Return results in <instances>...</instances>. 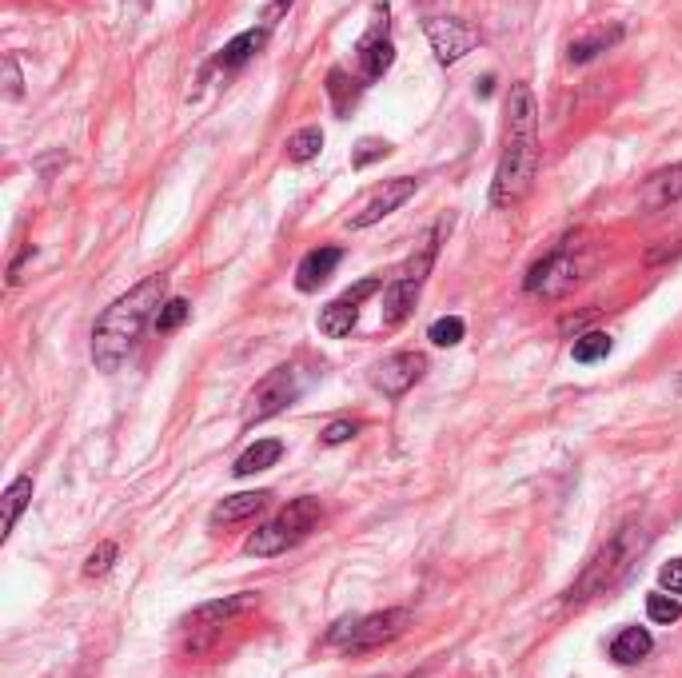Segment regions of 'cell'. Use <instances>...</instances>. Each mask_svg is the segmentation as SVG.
Returning <instances> with one entry per match:
<instances>
[{
    "label": "cell",
    "mask_w": 682,
    "mask_h": 678,
    "mask_svg": "<svg viewBox=\"0 0 682 678\" xmlns=\"http://www.w3.org/2000/svg\"><path fill=\"white\" fill-rule=\"evenodd\" d=\"M539 172V108L527 84L511 88L507 100V132H503V156L495 168V184H491V204L495 208H515Z\"/></svg>",
    "instance_id": "1"
},
{
    "label": "cell",
    "mask_w": 682,
    "mask_h": 678,
    "mask_svg": "<svg viewBox=\"0 0 682 678\" xmlns=\"http://www.w3.org/2000/svg\"><path fill=\"white\" fill-rule=\"evenodd\" d=\"M164 292H168V280H164V276H148V280H140L128 296L112 300V304L100 312V320H96V328H92V363H96L100 371H116V367L132 355V347L140 343L148 320L160 316Z\"/></svg>",
    "instance_id": "2"
},
{
    "label": "cell",
    "mask_w": 682,
    "mask_h": 678,
    "mask_svg": "<svg viewBox=\"0 0 682 678\" xmlns=\"http://www.w3.org/2000/svg\"><path fill=\"white\" fill-rule=\"evenodd\" d=\"M439 236H443V228H431L427 240L407 256V264H403V268L391 276V284L383 288V308H379V316H383L387 328H395V324H403V320L411 316V308H415V300H419V292H423V280L431 276V264H435V252H439Z\"/></svg>",
    "instance_id": "3"
},
{
    "label": "cell",
    "mask_w": 682,
    "mask_h": 678,
    "mask_svg": "<svg viewBox=\"0 0 682 678\" xmlns=\"http://www.w3.org/2000/svg\"><path fill=\"white\" fill-rule=\"evenodd\" d=\"M643 551V531H635V527H623L591 563H587V571H583V579L571 587V595H567V603H583V599H591V595H599V591H607V587H615L627 571H631V559Z\"/></svg>",
    "instance_id": "4"
},
{
    "label": "cell",
    "mask_w": 682,
    "mask_h": 678,
    "mask_svg": "<svg viewBox=\"0 0 682 678\" xmlns=\"http://www.w3.org/2000/svg\"><path fill=\"white\" fill-rule=\"evenodd\" d=\"M411 623V611L403 607H391V611H375V615H363V619H340L332 631H328V643L343 647V651H371V647H383L391 639H399Z\"/></svg>",
    "instance_id": "5"
},
{
    "label": "cell",
    "mask_w": 682,
    "mask_h": 678,
    "mask_svg": "<svg viewBox=\"0 0 682 678\" xmlns=\"http://www.w3.org/2000/svg\"><path fill=\"white\" fill-rule=\"evenodd\" d=\"M579 280H583V260L575 256V248H571V244H559L555 252H547V256H543V260L527 272L523 288H527L531 296L559 300V296H567Z\"/></svg>",
    "instance_id": "6"
},
{
    "label": "cell",
    "mask_w": 682,
    "mask_h": 678,
    "mask_svg": "<svg viewBox=\"0 0 682 678\" xmlns=\"http://www.w3.org/2000/svg\"><path fill=\"white\" fill-rule=\"evenodd\" d=\"M300 391H304L300 367H276V371H268V375L256 383V391L248 395L244 427H252V423H264V419L280 415L288 403H296V399H300Z\"/></svg>",
    "instance_id": "7"
},
{
    "label": "cell",
    "mask_w": 682,
    "mask_h": 678,
    "mask_svg": "<svg viewBox=\"0 0 682 678\" xmlns=\"http://www.w3.org/2000/svg\"><path fill=\"white\" fill-rule=\"evenodd\" d=\"M423 32H427L431 52H435L439 64H455L471 48H479V32L467 20H459V16H427L423 20Z\"/></svg>",
    "instance_id": "8"
},
{
    "label": "cell",
    "mask_w": 682,
    "mask_h": 678,
    "mask_svg": "<svg viewBox=\"0 0 682 678\" xmlns=\"http://www.w3.org/2000/svg\"><path fill=\"white\" fill-rule=\"evenodd\" d=\"M415 188H419V180H411V176L383 180L375 192H367V196H363V204L347 216V224H351V228H371V224H379V220H383V216H391L399 204H407V200L415 196Z\"/></svg>",
    "instance_id": "9"
},
{
    "label": "cell",
    "mask_w": 682,
    "mask_h": 678,
    "mask_svg": "<svg viewBox=\"0 0 682 678\" xmlns=\"http://www.w3.org/2000/svg\"><path fill=\"white\" fill-rule=\"evenodd\" d=\"M383 288V280H359L355 288H347L343 296H336L324 312H320V332L328 339H343V336H351V328H355V320H359V304L363 300H371L375 292Z\"/></svg>",
    "instance_id": "10"
},
{
    "label": "cell",
    "mask_w": 682,
    "mask_h": 678,
    "mask_svg": "<svg viewBox=\"0 0 682 678\" xmlns=\"http://www.w3.org/2000/svg\"><path fill=\"white\" fill-rule=\"evenodd\" d=\"M355 60H359V72L363 80H379L391 64H395V44L387 40V4H375V20H371V32L355 44Z\"/></svg>",
    "instance_id": "11"
},
{
    "label": "cell",
    "mask_w": 682,
    "mask_h": 678,
    "mask_svg": "<svg viewBox=\"0 0 682 678\" xmlns=\"http://www.w3.org/2000/svg\"><path fill=\"white\" fill-rule=\"evenodd\" d=\"M423 371H427V355H419V351H395V355H387L375 367V387L383 395H403V391H411L423 379Z\"/></svg>",
    "instance_id": "12"
},
{
    "label": "cell",
    "mask_w": 682,
    "mask_h": 678,
    "mask_svg": "<svg viewBox=\"0 0 682 678\" xmlns=\"http://www.w3.org/2000/svg\"><path fill=\"white\" fill-rule=\"evenodd\" d=\"M320 519H324V511H320V499H292L272 523H276V531H284V539L296 547L300 539H308L316 527H320Z\"/></svg>",
    "instance_id": "13"
},
{
    "label": "cell",
    "mask_w": 682,
    "mask_h": 678,
    "mask_svg": "<svg viewBox=\"0 0 682 678\" xmlns=\"http://www.w3.org/2000/svg\"><path fill=\"white\" fill-rule=\"evenodd\" d=\"M248 607H256V595H252V591H240V595H228V599H216V603H204V607H196V611L184 619V627H188V631L224 627L232 615H240V611H248Z\"/></svg>",
    "instance_id": "14"
},
{
    "label": "cell",
    "mask_w": 682,
    "mask_h": 678,
    "mask_svg": "<svg viewBox=\"0 0 682 678\" xmlns=\"http://www.w3.org/2000/svg\"><path fill=\"white\" fill-rule=\"evenodd\" d=\"M340 260H343V252L340 248H332V244L308 252V256L300 260V268H296V288H300V292H316L320 284L332 280V272H336Z\"/></svg>",
    "instance_id": "15"
},
{
    "label": "cell",
    "mask_w": 682,
    "mask_h": 678,
    "mask_svg": "<svg viewBox=\"0 0 682 678\" xmlns=\"http://www.w3.org/2000/svg\"><path fill=\"white\" fill-rule=\"evenodd\" d=\"M682 200V164H671L663 172H655L647 184H643V208L647 212H659V208H671Z\"/></svg>",
    "instance_id": "16"
},
{
    "label": "cell",
    "mask_w": 682,
    "mask_h": 678,
    "mask_svg": "<svg viewBox=\"0 0 682 678\" xmlns=\"http://www.w3.org/2000/svg\"><path fill=\"white\" fill-rule=\"evenodd\" d=\"M264 503H268V491H240V495H228V499L212 511V523L220 527V523L252 519V515H260V511H264Z\"/></svg>",
    "instance_id": "17"
},
{
    "label": "cell",
    "mask_w": 682,
    "mask_h": 678,
    "mask_svg": "<svg viewBox=\"0 0 682 678\" xmlns=\"http://www.w3.org/2000/svg\"><path fill=\"white\" fill-rule=\"evenodd\" d=\"M264 44H268V24H260V28H248V32H240V36H232V40L224 44V52H220V68H240V64H244V60H252Z\"/></svg>",
    "instance_id": "18"
},
{
    "label": "cell",
    "mask_w": 682,
    "mask_h": 678,
    "mask_svg": "<svg viewBox=\"0 0 682 678\" xmlns=\"http://www.w3.org/2000/svg\"><path fill=\"white\" fill-rule=\"evenodd\" d=\"M651 647H655L651 631H643V627H627V631H619V635H615V643H611V659H615V663H623V667H631V663L647 659V655H651Z\"/></svg>",
    "instance_id": "19"
},
{
    "label": "cell",
    "mask_w": 682,
    "mask_h": 678,
    "mask_svg": "<svg viewBox=\"0 0 682 678\" xmlns=\"http://www.w3.org/2000/svg\"><path fill=\"white\" fill-rule=\"evenodd\" d=\"M280 455H284V443L280 439H260V443H252L240 459H236V475L240 479H248V475H256V471H268L272 463H280Z\"/></svg>",
    "instance_id": "20"
},
{
    "label": "cell",
    "mask_w": 682,
    "mask_h": 678,
    "mask_svg": "<svg viewBox=\"0 0 682 678\" xmlns=\"http://www.w3.org/2000/svg\"><path fill=\"white\" fill-rule=\"evenodd\" d=\"M32 503V475H20V479H12L8 483V491H4V523H0V539H8L12 535V527H16V519L24 515V507Z\"/></svg>",
    "instance_id": "21"
},
{
    "label": "cell",
    "mask_w": 682,
    "mask_h": 678,
    "mask_svg": "<svg viewBox=\"0 0 682 678\" xmlns=\"http://www.w3.org/2000/svg\"><path fill=\"white\" fill-rule=\"evenodd\" d=\"M623 40V28H599V32H591V36H583V40H571V48H567V60L571 64H587V60H595L599 52H607L611 44H619Z\"/></svg>",
    "instance_id": "22"
},
{
    "label": "cell",
    "mask_w": 682,
    "mask_h": 678,
    "mask_svg": "<svg viewBox=\"0 0 682 678\" xmlns=\"http://www.w3.org/2000/svg\"><path fill=\"white\" fill-rule=\"evenodd\" d=\"M320 148H324V132H320L316 124H308V128H300V132L288 140V160H292V164H308L312 156H320Z\"/></svg>",
    "instance_id": "23"
},
{
    "label": "cell",
    "mask_w": 682,
    "mask_h": 678,
    "mask_svg": "<svg viewBox=\"0 0 682 678\" xmlns=\"http://www.w3.org/2000/svg\"><path fill=\"white\" fill-rule=\"evenodd\" d=\"M611 336L607 332H587V336H575V347H571V355H575V363H599V359H607L611 355Z\"/></svg>",
    "instance_id": "24"
},
{
    "label": "cell",
    "mask_w": 682,
    "mask_h": 678,
    "mask_svg": "<svg viewBox=\"0 0 682 678\" xmlns=\"http://www.w3.org/2000/svg\"><path fill=\"white\" fill-rule=\"evenodd\" d=\"M328 92H332L336 112L347 116V112H351V104H355V84L347 80V72H343V68H332V72H328Z\"/></svg>",
    "instance_id": "25"
},
{
    "label": "cell",
    "mask_w": 682,
    "mask_h": 678,
    "mask_svg": "<svg viewBox=\"0 0 682 678\" xmlns=\"http://www.w3.org/2000/svg\"><path fill=\"white\" fill-rule=\"evenodd\" d=\"M188 312H192V304L176 296V300H164V308H160V316H156L152 324H156V332H164V336H168V332H176V328L188 320Z\"/></svg>",
    "instance_id": "26"
},
{
    "label": "cell",
    "mask_w": 682,
    "mask_h": 678,
    "mask_svg": "<svg viewBox=\"0 0 682 678\" xmlns=\"http://www.w3.org/2000/svg\"><path fill=\"white\" fill-rule=\"evenodd\" d=\"M647 615H651V623L671 627V623H679L682 619V607L675 595H651V599H647Z\"/></svg>",
    "instance_id": "27"
},
{
    "label": "cell",
    "mask_w": 682,
    "mask_h": 678,
    "mask_svg": "<svg viewBox=\"0 0 682 678\" xmlns=\"http://www.w3.org/2000/svg\"><path fill=\"white\" fill-rule=\"evenodd\" d=\"M116 555H120V547H116V543H100V547L84 559V579H100V575H108V571H112V563H116Z\"/></svg>",
    "instance_id": "28"
},
{
    "label": "cell",
    "mask_w": 682,
    "mask_h": 678,
    "mask_svg": "<svg viewBox=\"0 0 682 678\" xmlns=\"http://www.w3.org/2000/svg\"><path fill=\"white\" fill-rule=\"evenodd\" d=\"M463 332H467V328H463V320H459V316H443V320H435V324H431L427 339H431L435 347H455V343L463 339Z\"/></svg>",
    "instance_id": "29"
},
{
    "label": "cell",
    "mask_w": 682,
    "mask_h": 678,
    "mask_svg": "<svg viewBox=\"0 0 682 678\" xmlns=\"http://www.w3.org/2000/svg\"><path fill=\"white\" fill-rule=\"evenodd\" d=\"M387 152H391V144H387V140H375V136H367V140H359V148L351 152V168H367V164L383 160Z\"/></svg>",
    "instance_id": "30"
},
{
    "label": "cell",
    "mask_w": 682,
    "mask_h": 678,
    "mask_svg": "<svg viewBox=\"0 0 682 678\" xmlns=\"http://www.w3.org/2000/svg\"><path fill=\"white\" fill-rule=\"evenodd\" d=\"M355 431H359V423H351V419H336V423H328L324 443H328V447H340V443H347Z\"/></svg>",
    "instance_id": "31"
},
{
    "label": "cell",
    "mask_w": 682,
    "mask_h": 678,
    "mask_svg": "<svg viewBox=\"0 0 682 678\" xmlns=\"http://www.w3.org/2000/svg\"><path fill=\"white\" fill-rule=\"evenodd\" d=\"M659 583H663V591L682 595V559H671V563L659 571Z\"/></svg>",
    "instance_id": "32"
},
{
    "label": "cell",
    "mask_w": 682,
    "mask_h": 678,
    "mask_svg": "<svg viewBox=\"0 0 682 678\" xmlns=\"http://www.w3.org/2000/svg\"><path fill=\"white\" fill-rule=\"evenodd\" d=\"M4 92L8 100L20 96V72H16V56H4Z\"/></svg>",
    "instance_id": "33"
},
{
    "label": "cell",
    "mask_w": 682,
    "mask_h": 678,
    "mask_svg": "<svg viewBox=\"0 0 682 678\" xmlns=\"http://www.w3.org/2000/svg\"><path fill=\"white\" fill-rule=\"evenodd\" d=\"M288 8H292V0H264V24L272 28V24H276V20H280Z\"/></svg>",
    "instance_id": "34"
},
{
    "label": "cell",
    "mask_w": 682,
    "mask_h": 678,
    "mask_svg": "<svg viewBox=\"0 0 682 678\" xmlns=\"http://www.w3.org/2000/svg\"><path fill=\"white\" fill-rule=\"evenodd\" d=\"M144 4H152V0H144Z\"/></svg>",
    "instance_id": "35"
}]
</instances>
